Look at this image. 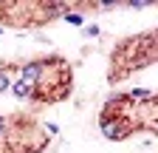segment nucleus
<instances>
[{
  "instance_id": "nucleus-1",
  "label": "nucleus",
  "mask_w": 158,
  "mask_h": 153,
  "mask_svg": "<svg viewBox=\"0 0 158 153\" xmlns=\"http://www.w3.org/2000/svg\"><path fill=\"white\" fill-rule=\"evenodd\" d=\"M102 133L107 139H124L130 133V125L124 119H113V116H102Z\"/></svg>"
},
{
  "instance_id": "nucleus-2",
  "label": "nucleus",
  "mask_w": 158,
  "mask_h": 153,
  "mask_svg": "<svg viewBox=\"0 0 158 153\" xmlns=\"http://www.w3.org/2000/svg\"><path fill=\"white\" fill-rule=\"evenodd\" d=\"M43 68H45V63H28V65H23V82H26V85L40 82V76H43Z\"/></svg>"
},
{
  "instance_id": "nucleus-3",
  "label": "nucleus",
  "mask_w": 158,
  "mask_h": 153,
  "mask_svg": "<svg viewBox=\"0 0 158 153\" xmlns=\"http://www.w3.org/2000/svg\"><path fill=\"white\" fill-rule=\"evenodd\" d=\"M14 94H17V97H28V85H26L23 80H20V82H14Z\"/></svg>"
},
{
  "instance_id": "nucleus-4",
  "label": "nucleus",
  "mask_w": 158,
  "mask_h": 153,
  "mask_svg": "<svg viewBox=\"0 0 158 153\" xmlns=\"http://www.w3.org/2000/svg\"><path fill=\"white\" fill-rule=\"evenodd\" d=\"M65 20H68L71 26H82V23H85V17H82V14H65Z\"/></svg>"
},
{
  "instance_id": "nucleus-5",
  "label": "nucleus",
  "mask_w": 158,
  "mask_h": 153,
  "mask_svg": "<svg viewBox=\"0 0 158 153\" xmlns=\"http://www.w3.org/2000/svg\"><path fill=\"white\" fill-rule=\"evenodd\" d=\"M127 6H130V9H144V6H150V0H130Z\"/></svg>"
},
{
  "instance_id": "nucleus-6",
  "label": "nucleus",
  "mask_w": 158,
  "mask_h": 153,
  "mask_svg": "<svg viewBox=\"0 0 158 153\" xmlns=\"http://www.w3.org/2000/svg\"><path fill=\"white\" fill-rule=\"evenodd\" d=\"M133 97H135V99H147L150 91H133Z\"/></svg>"
},
{
  "instance_id": "nucleus-7",
  "label": "nucleus",
  "mask_w": 158,
  "mask_h": 153,
  "mask_svg": "<svg viewBox=\"0 0 158 153\" xmlns=\"http://www.w3.org/2000/svg\"><path fill=\"white\" fill-rule=\"evenodd\" d=\"M6 88H9V76L0 74V91H6Z\"/></svg>"
}]
</instances>
